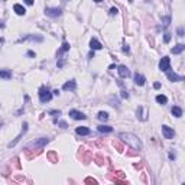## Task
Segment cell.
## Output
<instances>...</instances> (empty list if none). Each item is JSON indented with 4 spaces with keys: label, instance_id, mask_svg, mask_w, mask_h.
I'll use <instances>...</instances> for the list:
<instances>
[{
    "label": "cell",
    "instance_id": "cell-1",
    "mask_svg": "<svg viewBox=\"0 0 185 185\" xmlns=\"http://www.w3.org/2000/svg\"><path fill=\"white\" fill-rule=\"evenodd\" d=\"M122 140H124L129 146H132L134 150H142V142L139 140V137L133 133H120L119 136Z\"/></svg>",
    "mask_w": 185,
    "mask_h": 185
},
{
    "label": "cell",
    "instance_id": "cell-2",
    "mask_svg": "<svg viewBox=\"0 0 185 185\" xmlns=\"http://www.w3.org/2000/svg\"><path fill=\"white\" fill-rule=\"evenodd\" d=\"M51 98H52V92L48 90V87L42 85V87L39 88V100H41L42 103H46V101H49Z\"/></svg>",
    "mask_w": 185,
    "mask_h": 185
},
{
    "label": "cell",
    "instance_id": "cell-3",
    "mask_svg": "<svg viewBox=\"0 0 185 185\" xmlns=\"http://www.w3.org/2000/svg\"><path fill=\"white\" fill-rule=\"evenodd\" d=\"M61 13L62 12L59 7H46L45 9V15L49 17H58V16H61Z\"/></svg>",
    "mask_w": 185,
    "mask_h": 185
},
{
    "label": "cell",
    "instance_id": "cell-4",
    "mask_svg": "<svg viewBox=\"0 0 185 185\" xmlns=\"http://www.w3.org/2000/svg\"><path fill=\"white\" fill-rule=\"evenodd\" d=\"M69 117L74 119V120H85L87 119V116L78 110H69Z\"/></svg>",
    "mask_w": 185,
    "mask_h": 185
},
{
    "label": "cell",
    "instance_id": "cell-5",
    "mask_svg": "<svg viewBox=\"0 0 185 185\" xmlns=\"http://www.w3.org/2000/svg\"><path fill=\"white\" fill-rule=\"evenodd\" d=\"M162 134L165 136V139H174V136H175V130L172 129V127H169V126H162Z\"/></svg>",
    "mask_w": 185,
    "mask_h": 185
},
{
    "label": "cell",
    "instance_id": "cell-6",
    "mask_svg": "<svg viewBox=\"0 0 185 185\" xmlns=\"http://www.w3.org/2000/svg\"><path fill=\"white\" fill-rule=\"evenodd\" d=\"M169 65H171V59L169 57H164L159 62V69L160 71H169Z\"/></svg>",
    "mask_w": 185,
    "mask_h": 185
},
{
    "label": "cell",
    "instance_id": "cell-7",
    "mask_svg": "<svg viewBox=\"0 0 185 185\" xmlns=\"http://www.w3.org/2000/svg\"><path fill=\"white\" fill-rule=\"evenodd\" d=\"M22 127H23V129H22V132H20V133L16 136V139H15L13 142H10V143H9V148H13V146H15V145H16V143L20 140V139H22V136H23V134H25V133L28 132V123H23V126H22Z\"/></svg>",
    "mask_w": 185,
    "mask_h": 185
},
{
    "label": "cell",
    "instance_id": "cell-8",
    "mask_svg": "<svg viewBox=\"0 0 185 185\" xmlns=\"http://www.w3.org/2000/svg\"><path fill=\"white\" fill-rule=\"evenodd\" d=\"M117 73H119V75H120L122 78H127V77L130 75V71H129V68H127L126 65H120V67L117 68Z\"/></svg>",
    "mask_w": 185,
    "mask_h": 185
},
{
    "label": "cell",
    "instance_id": "cell-9",
    "mask_svg": "<svg viewBox=\"0 0 185 185\" xmlns=\"http://www.w3.org/2000/svg\"><path fill=\"white\" fill-rule=\"evenodd\" d=\"M75 87H77V83H75L74 80H71V81H67V83L62 85V90H65V91H74Z\"/></svg>",
    "mask_w": 185,
    "mask_h": 185
},
{
    "label": "cell",
    "instance_id": "cell-10",
    "mask_svg": "<svg viewBox=\"0 0 185 185\" xmlns=\"http://www.w3.org/2000/svg\"><path fill=\"white\" fill-rule=\"evenodd\" d=\"M90 48H91L92 51H98V49L103 48V46H101V43H100L96 38H92V39L90 41Z\"/></svg>",
    "mask_w": 185,
    "mask_h": 185
},
{
    "label": "cell",
    "instance_id": "cell-11",
    "mask_svg": "<svg viewBox=\"0 0 185 185\" xmlns=\"http://www.w3.org/2000/svg\"><path fill=\"white\" fill-rule=\"evenodd\" d=\"M134 84H136V85H139V87L145 85V77H143L142 74L136 73V74H134Z\"/></svg>",
    "mask_w": 185,
    "mask_h": 185
},
{
    "label": "cell",
    "instance_id": "cell-12",
    "mask_svg": "<svg viewBox=\"0 0 185 185\" xmlns=\"http://www.w3.org/2000/svg\"><path fill=\"white\" fill-rule=\"evenodd\" d=\"M166 77H168V80L169 81H181L182 80V77H179L178 74H175V73H171V71H166Z\"/></svg>",
    "mask_w": 185,
    "mask_h": 185
},
{
    "label": "cell",
    "instance_id": "cell-13",
    "mask_svg": "<svg viewBox=\"0 0 185 185\" xmlns=\"http://www.w3.org/2000/svg\"><path fill=\"white\" fill-rule=\"evenodd\" d=\"M13 10H15V12H16V15H19V16H23V15L26 13L25 7H23L22 5H17V3H16V5L13 6Z\"/></svg>",
    "mask_w": 185,
    "mask_h": 185
},
{
    "label": "cell",
    "instance_id": "cell-14",
    "mask_svg": "<svg viewBox=\"0 0 185 185\" xmlns=\"http://www.w3.org/2000/svg\"><path fill=\"white\" fill-rule=\"evenodd\" d=\"M0 78H5V80L12 78V71L10 69H0Z\"/></svg>",
    "mask_w": 185,
    "mask_h": 185
},
{
    "label": "cell",
    "instance_id": "cell-15",
    "mask_svg": "<svg viewBox=\"0 0 185 185\" xmlns=\"http://www.w3.org/2000/svg\"><path fill=\"white\" fill-rule=\"evenodd\" d=\"M49 142V139H46V137H42V139H39V140H36V142H33V146H36V148H42V146H45L46 143Z\"/></svg>",
    "mask_w": 185,
    "mask_h": 185
},
{
    "label": "cell",
    "instance_id": "cell-16",
    "mask_svg": "<svg viewBox=\"0 0 185 185\" xmlns=\"http://www.w3.org/2000/svg\"><path fill=\"white\" fill-rule=\"evenodd\" d=\"M184 49H185V45H184V43H178L176 46H174V48L171 49V52H172V54H181Z\"/></svg>",
    "mask_w": 185,
    "mask_h": 185
},
{
    "label": "cell",
    "instance_id": "cell-17",
    "mask_svg": "<svg viewBox=\"0 0 185 185\" xmlns=\"http://www.w3.org/2000/svg\"><path fill=\"white\" fill-rule=\"evenodd\" d=\"M171 111H172V114H174V117H178V119H179L181 116H182V108L178 107V106H174Z\"/></svg>",
    "mask_w": 185,
    "mask_h": 185
},
{
    "label": "cell",
    "instance_id": "cell-18",
    "mask_svg": "<svg viewBox=\"0 0 185 185\" xmlns=\"http://www.w3.org/2000/svg\"><path fill=\"white\" fill-rule=\"evenodd\" d=\"M97 129H98L100 133H111V132H113V127H111V126H104V124L98 126Z\"/></svg>",
    "mask_w": 185,
    "mask_h": 185
},
{
    "label": "cell",
    "instance_id": "cell-19",
    "mask_svg": "<svg viewBox=\"0 0 185 185\" xmlns=\"http://www.w3.org/2000/svg\"><path fill=\"white\" fill-rule=\"evenodd\" d=\"M77 134H81V136H85V134H90V129L88 127H77Z\"/></svg>",
    "mask_w": 185,
    "mask_h": 185
},
{
    "label": "cell",
    "instance_id": "cell-20",
    "mask_svg": "<svg viewBox=\"0 0 185 185\" xmlns=\"http://www.w3.org/2000/svg\"><path fill=\"white\" fill-rule=\"evenodd\" d=\"M156 103H159V104H166V103H168L166 96H164V94H159V96H156Z\"/></svg>",
    "mask_w": 185,
    "mask_h": 185
},
{
    "label": "cell",
    "instance_id": "cell-21",
    "mask_svg": "<svg viewBox=\"0 0 185 185\" xmlns=\"http://www.w3.org/2000/svg\"><path fill=\"white\" fill-rule=\"evenodd\" d=\"M97 117H98V120H101V122H106V120L108 119V114H107L106 111H100Z\"/></svg>",
    "mask_w": 185,
    "mask_h": 185
},
{
    "label": "cell",
    "instance_id": "cell-22",
    "mask_svg": "<svg viewBox=\"0 0 185 185\" xmlns=\"http://www.w3.org/2000/svg\"><path fill=\"white\" fill-rule=\"evenodd\" d=\"M68 49H69V45H68L67 42H64V43H62V48H61V51H59V54H61V52H65V51H68Z\"/></svg>",
    "mask_w": 185,
    "mask_h": 185
},
{
    "label": "cell",
    "instance_id": "cell-23",
    "mask_svg": "<svg viewBox=\"0 0 185 185\" xmlns=\"http://www.w3.org/2000/svg\"><path fill=\"white\" fill-rule=\"evenodd\" d=\"M117 13H119V9H117V7H111V9H110V15H111V16L117 15Z\"/></svg>",
    "mask_w": 185,
    "mask_h": 185
},
{
    "label": "cell",
    "instance_id": "cell-24",
    "mask_svg": "<svg viewBox=\"0 0 185 185\" xmlns=\"http://www.w3.org/2000/svg\"><path fill=\"white\" fill-rule=\"evenodd\" d=\"M165 42H169L171 41V33H165V38H164Z\"/></svg>",
    "mask_w": 185,
    "mask_h": 185
},
{
    "label": "cell",
    "instance_id": "cell-25",
    "mask_svg": "<svg viewBox=\"0 0 185 185\" xmlns=\"http://www.w3.org/2000/svg\"><path fill=\"white\" fill-rule=\"evenodd\" d=\"M122 97H123V98H129V92H126V91H122Z\"/></svg>",
    "mask_w": 185,
    "mask_h": 185
},
{
    "label": "cell",
    "instance_id": "cell-26",
    "mask_svg": "<svg viewBox=\"0 0 185 185\" xmlns=\"http://www.w3.org/2000/svg\"><path fill=\"white\" fill-rule=\"evenodd\" d=\"M178 33H179V36H184V35H182V33H184V29L179 28V29H178Z\"/></svg>",
    "mask_w": 185,
    "mask_h": 185
},
{
    "label": "cell",
    "instance_id": "cell-27",
    "mask_svg": "<svg viewBox=\"0 0 185 185\" xmlns=\"http://www.w3.org/2000/svg\"><path fill=\"white\" fill-rule=\"evenodd\" d=\"M59 126H62V129H65V127H67V123H65V122H59Z\"/></svg>",
    "mask_w": 185,
    "mask_h": 185
},
{
    "label": "cell",
    "instance_id": "cell-28",
    "mask_svg": "<svg viewBox=\"0 0 185 185\" xmlns=\"http://www.w3.org/2000/svg\"><path fill=\"white\" fill-rule=\"evenodd\" d=\"M26 5H33V0H25Z\"/></svg>",
    "mask_w": 185,
    "mask_h": 185
},
{
    "label": "cell",
    "instance_id": "cell-29",
    "mask_svg": "<svg viewBox=\"0 0 185 185\" xmlns=\"http://www.w3.org/2000/svg\"><path fill=\"white\" fill-rule=\"evenodd\" d=\"M153 87L158 90V88H160V84H159V83H155V84H153Z\"/></svg>",
    "mask_w": 185,
    "mask_h": 185
},
{
    "label": "cell",
    "instance_id": "cell-30",
    "mask_svg": "<svg viewBox=\"0 0 185 185\" xmlns=\"http://www.w3.org/2000/svg\"><path fill=\"white\" fill-rule=\"evenodd\" d=\"M28 55H29V57H35V52H32V51H29V52H28Z\"/></svg>",
    "mask_w": 185,
    "mask_h": 185
},
{
    "label": "cell",
    "instance_id": "cell-31",
    "mask_svg": "<svg viewBox=\"0 0 185 185\" xmlns=\"http://www.w3.org/2000/svg\"><path fill=\"white\" fill-rule=\"evenodd\" d=\"M123 52H129V46H124V48H123Z\"/></svg>",
    "mask_w": 185,
    "mask_h": 185
},
{
    "label": "cell",
    "instance_id": "cell-32",
    "mask_svg": "<svg viewBox=\"0 0 185 185\" xmlns=\"http://www.w3.org/2000/svg\"><path fill=\"white\" fill-rule=\"evenodd\" d=\"M92 2H96V3H100V2H103V0H92Z\"/></svg>",
    "mask_w": 185,
    "mask_h": 185
},
{
    "label": "cell",
    "instance_id": "cell-33",
    "mask_svg": "<svg viewBox=\"0 0 185 185\" xmlns=\"http://www.w3.org/2000/svg\"><path fill=\"white\" fill-rule=\"evenodd\" d=\"M5 25H3V22H0V28H3Z\"/></svg>",
    "mask_w": 185,
    "mask_h": 185
},
{
    "label": "cell",
    "instance_id": "cell-34",
    "mask_svg": "<svg viewBox=\"0 0 185 185\" xmlns=\"http://www.w3.org/2000/svg\"><path fill=\"white\" fill-rule=\"evenodd\" d=\"M2 126H3V123H2V122H0V127H2Z\"/></svg>",
    "mask_w": 185,
    "mask_h": 185
},
{
    "label": "cell",
    "instance_id": "cell-35",
    "mask_svg": "<svg viewBox=\"0 0 185 185\" xmlns=\"http://www.w3.org/2000/svg\"><path fill=\"white\" fill-rule=\"evenodd\" d=\"M129 2H133V0H129Z\"/></svg>",
    "mask_w": 185,
    "mask_h": 185
},
{
    "label": "cell",
    "instance_id": "cell-36",
    "mask_svg": "<svg viewBox=\"0 0 185 185\" xmlns=\"http://www.w3.org/2000/svg\"><path fill=\"white\" fill-rule=\"evenodd\" d=\"M3 2H6V0H3Z\"/></svg>",
    "mask_w": 185,
    "mask_h": 185
}]
</instances>
